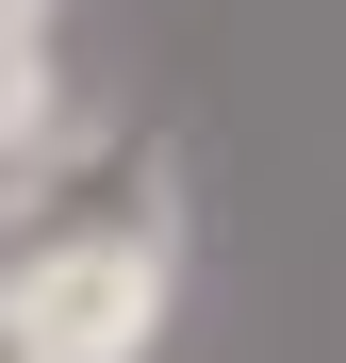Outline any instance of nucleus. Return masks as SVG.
I'll return each mask as SVG.
<instances>
[{
	"mask_svg": "<svg viewBox=\"0 0 346 363\" xmlns=\"http://www.w3.org/2000/svg\"><path fill=\"white\" fill-rule=\"evenodd\" d=\"M0 297H17V330H33L50 363H149V347H165V297H182V231H165V215L33 231V248L0 264Z\"/></svg>",
	"mask_w": 346,
	"mask_h": 363,
	"instance_id": "f257e3e1",
	"label": "nucleus"
},
{
	"mask_svg": "<svg viewBox=\"0 0 346 363\" xmlns=\"http://www.w3.org/2000/svg\"><path fill=\"white\" fill-rule=\"evenodd\" d=\"M67 133V83H50V50H0V165H33Z\"/></svg>",
	"mask_w": 346,
	"mask_h": 363,
	"instance_id": "f03ea898",
	"label": "nucleus"
},
{
	"mask_svg": "<svg viewBox=\"0 0 346 363\" xmlns=\"http://www.w3.org/2000/svg\"><path fill=\"white\" fill-rule=\"evenodd\" d=\"M0 50H50V0H0Z\"/></svg>",
	"mask_w": 346,
	"mask_h": 363,
	"instance_id": "7ed1b4c3",
	"label": "nucleus"
},
{
	"mask_svg": "<svg viewBox=\"0 0 346 363\" xmlns=\"http://www.w3.org/2000/svg\"><path fill=\"white\" fill-rule=\"evenodd\" d=\"M0 363H50V347H33V330H17V297H0Z\"/></svg>",
	"mask_w": 346,
	"mask_h": 363,
	"instance_id": "20e7f679",
	"label": "nucleus"
}]
</instances>
